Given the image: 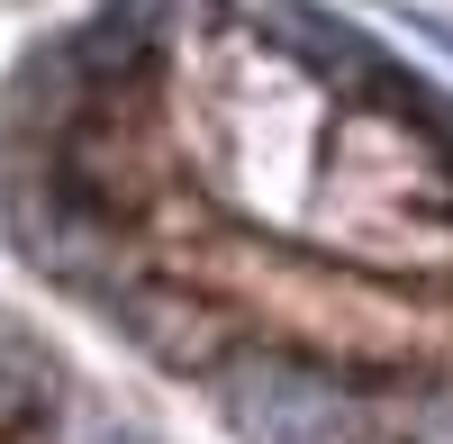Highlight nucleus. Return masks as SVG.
<instances>
[{
	"label": "nucleus",
	"instance_id": "obj_7",
	"mask_svg": "<svg viewBox=\"0 0 453 444\" xmlns=\"http://www.w3.org/2000/svg\"><path fill=\"white\" fill-rule=\"evenodd\" d=\"M399 435L408 444H453V381H418L399 399Z\"/></svg>",
	"mask_w": 453,
	"mask_h": 444
},
{
	"label": "nucleus",
	"instance_id": "obj_6",
	"mask_svg": "<svg viewBox=\"0 0 453 444\" xmlns=\"http://www.w3.org/2000/svg\"><path fill=\"white\" fill-rule=\"evenodd\" d=\"M263 19H273V36H281L299 64H345V73H363V64H372V55H363V36H354L345 19H309L299 0H273Z\"/></svg>",
	"mask_w": 453,
	"mask_h": 444
},
{
	"label": "nucleus",
	"instance_id": "obj_4",
	"mask_svg": "<svg viewBox=\"0 0 453 444\" xmlns=\"http://www.w3.org/2000/svg\"><path fill=\"white\" fill-rule=\"evenodd\" d=\"M46 409H55V354L36 345L19 318H0V435L36 426Z\"/></svg>",
	"mask_w": 453,
	"mask_h": 444
},
{
	"label": "nucleus",
	"instance_id": "obj_5",
	"mask_svg": "<svg viewBox=\"0 0 453 444\" xmlns=\"http://www.w3.org/2000/svg\"><path fill=\"white\" fill-rule=\"evenodd\" d=\"M73 46H82L91 82H127V73H145V55H155V0H109Z\"/></svg>",
	"mask_w": 453,
	"mask_h": 444
},
{
	"label": "nucleus",
	"instance_id": "obj_9",
	"mask_svg": "<svg viewBox=\"0 0 453 444\" xmlns=\"http://www.w3.org/2000/svg\"><path fill=\"white\" fill-rule=\"evenodd\" d=\"M408 19H418V36H426V46H444V55H453V27H444V19H426V10H408Z\"/></svg>",
	"mask_w": 453,
	"mask_h": 444
},
{
	"label": "nucleus",
	"instance_id": "obj_1",
	"mask_svg": "<svg viewBox=\"0 0 453 444\" xmlns=\"http://www.w3.org/2000/svg\"><path fill=\"white\" fill-rule=\"evenodd\" d=\"M218 409L245 444H345L363 426V399L318 372V363H290V354H254V363H226L218 381Z\"/></svg>",
	"mask_w": 453,
	"mask_h": 444
},
{
	"label": "nucleus",
	"instance_id": "obj_2",
	"mask_svg": "<svg viewBox=\"0 0 453 444\" xmlns=\"http://www.w3.org/2000/svg\"><path fill=\"white\" fill-rule=\"evenodd\" d=\"M10 245L27 272H46L55 290H82V300H119V236L109 218L64 191V181H27L10 191Z\"/></svg>",
	"mask_w": 453,
	"mask_h": 444
},
{
	"label": "nucleus",
	"instance_id": "obj_3",
	"mask_svg": "<svg viewBox=\"0 0 453 444\" xmlns=\"http://www.w3.org/2000/svg\"><path fill=\"white\" fill-rule=\"evenodd\" d=\"M109 318L136 336V354H155L164 372H209L226 354V318L209 300H181V290H119Z\"/></svg>",
	"mask_w": 453,
	"mask_h": 444
},
{
	"label": "nucleus",
	"instance_id": "obj_8",
	"mask_svg": "<svg viewBox=\"0 0 453 444\" xmlns=\"http://www.w3.org/2000/svg\"><path fill=\"white\" fill-rule=\"evenodd\" d=\"M64 444H155L136 417H119V409H73L64 417Z\"/></svg>",
	"mask_w": 453,
	"mask_h": 444
}]
</instances>
